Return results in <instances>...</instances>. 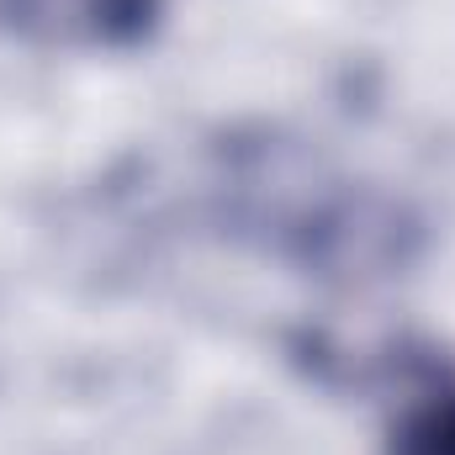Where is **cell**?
<instances>
[{"label":"cell","mask_w":455,"mask_h":455,"mask_svg":"<svg viewBox=\"0 0 455 455\" xmlns=\"http://www.w3.org/2000/svg\"><path fill=\"white\" fill-rule=\"evenodd\" d=\"M387 455H455V371H429L413 381L392 419Z\"/></svg>","instance_id":"1"}]
</instances>
